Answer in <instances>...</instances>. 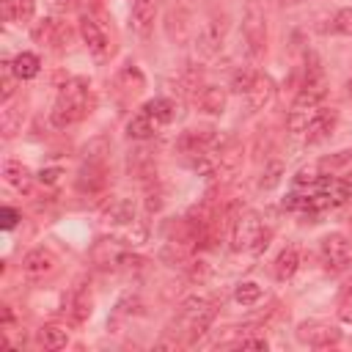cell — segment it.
Returning a JSON list of instances; mask_svg holds the SVG:
<instances>
[{
  "instance_id": "6da1fadb",
  "label": "cell",
  "mask_w": 352,
  "mask_h": 352,
  "mask_svg": "<svg viewBox=\"0 0 352 352\" xmlns=\"http://www.w3.org/2000/svg\"><path fill=\"white\" fill-rule=\"evenodd\" d=\"M85 113H88V85L82 80H69L60 88V94H58V99L52 104L50 118H52V124L58 129H66V126L77 124Z\"/></svg>"
},
{
  "instance_id": "7a4b0ae2",
  "label": "cell",
  "mask_w": 352,
  "mask_h": 352,
  "mask_svg": "<svg viewBox=\"0 0 352 352\" xmlns=\"http://www.w3.org/2000/svg\"><path fill=\"white\" fill-rule=\"evenodd\" d=\"M242 33H245L250 60H261L267 52V16L256 0H248L245 16H242Z\"/></svg>"
},
{
  "instance_id": "3957f363",
  "label": "cell",
  "mask_w": 352,
  "mask_h": 352,
  "mask_svg": "<svg viewBox=\"0 0 352 352\" xmlns=\"http://www.w3.org/2000/svg\"><path fill=\"white\" fill-rule=\"evenodd\" d=\"M226 33H228V16L226 14H214L204 22V28L198 30L195 36V55L198 58H214L226 41Z\"/></svg>"
},
{
  "instance_id": "277c9868",
  "label": "cell",
  "mask_w": 352,
  "mask_h": 352,
  "mask_svg": "<svg viewBox=\"0 0 352 352\" xmlns=\"http://www.w3.org/2000/svg\"><path fill=\"white\" fill-rule=\"evenodd\" d=\"M261 231H264V226H261L258 212H253V209L236 212L234 214V223H231V231H228L231 250H248V248H253Z\"/></svg>"
},
{
  "instance_id": "5b68a950",
  "label": "cell",
  "mask_w": 352,
  "mask_h": 352,
  "mask_svg": "<svg viewBox=\"0 0 352 352\" xmlns=\"http://www.w3.org/2000/svg\"><path fill=\"white\" fill-rule=\"evenodd\" d=\"M126 170H129V176H135L143 187L154 184V182H157V157H154V151L146 148V146L132 148L129 157H126Z\"/></svg>"
},
{
  "instance_id": "8992f818",
  "label": "cell",
  "mask_w": 352,
  "mask_h": 352,
  "mask_svg": "<svg viewBox=\"0 0 352 352\" xmlns=\"http://www.w3.org/2000/svg\"><path fill=\"white\" fill-rule=\"evenodd\" d=\"M297 338L308 346H316V349H327V346H336L341 341V330H336L333 324L327 322H302L297 327Z\"/></svg>"
},
{
  "instance_id": "52a82bcc",
  "label": "cell",
  "mask_w": 352,
  "mask_h": 352,
  "mask_svg": "<svg viewBox=\"0 0 352 352\" xmlns=\"http://www.w3.org/2000/svg\"><path fill=\"white\" fill-rule=\"evenodd\" d=\"M319 250H322V261L327 270H341L349 261V239L344 234H327Z\"/></svg>"
},
{
  "instance_id": "ba28073f",
  "label": "cell",
  "mask_w": 352,
  "mask_h": 352,
  "mask_svg": "<svg viewBox=\"0 0 352 352\" xmlns=\"http://www.w3.org/2000/svg\"><path fill=\"white\" fill-rule=\"evenodd\" d=\"M55 267H58V258H55V253H52L50 248H33V250H28L25 258H22V272H25L28 278H44V275H50Z\"/></svg>"
},
{
  "instance_id": "9c48e42d",
  "label": "cell",
  "mask_w": 352,
  "mask_h": 352,
  "mask_svg": "<svg viewBox=\"0 0 352 352\" xmlns=\"http://www.w3.org/2000/svg\"><path fill=\"white\" fill-rule=\"evenodd\" d=\"M336 121H338V113H336L333 107H316L314 116H311V121H308V126H305V143H319V140H324V138L333 132Z\"/></svg>"
},
{
  "instance_id": "30bf717a",
  "label": "cell",
  "mask_w": 352,
  "mask_h": 352,
  "mask_svg": "<svg viewBox=\"0 0 352 352\" xmlns=\"http://www.w3.org/2000/svg\"><path fill=\"white\" fill-rule=\"evenodd\" d=\"M275 94H278L275 82H272L267 74H258V80L253 82V88L245 94V99H248V113H261V110H267V107L275 102Z\"/></svg>"
},
{
  "instance_id": "8fae6325",
  "label": "cell",
  "mask_w": 352,
  "mask_h": 352,
  "mask_svg": "<svg viewBox=\"0 0 352 352\" xmlns=\"http://www.w3.org/2000/svg\"><path fill=\"white\" fill-rule=\"evenodd\" d=\"M80 36H82L85 47H88L96 58H107V55H110V41H107V36H104V30L99 28L96 19L82 16V19H80Z\"/></svg>"
},
{
  "instance_id": "7c38bea8",
  "label": "cell",
  "mask_w": 352,
  "mask_h": 352,
  "mask_svg": "<svg viewBox=\"0 0 352 352\" xmlns=\"http://www.w3.org/2000/svg\"><path fill=\"white\" fill-rule=\"evenodd\" d=\"M192 102L198 104L201 113H206V116H220V113L226 110L228 91L220 88V85H201V91L192 96Z\"/></svg>"
},
{
  "instance_id": "4fadbf2b",
  "label": "cell",
  "mask_w": 352,
  "mask_h": 352,
  "mask_svg": "<svg viewBox=\"0 0 352 352\" xmlns=\"http://www.w3.org/2000/svg\"><path fill=\"white\" fill-rule=\"evenodd\" d=\"M66 311H69V316H72L77 324L91 316V311H94V297H91V289H88L82 280L72 289V294H69V300H66Z\"/></svg>"
},
{
  "instance_id": "5bb4252c",
  "label": "cell",
  "mask_w": 352,
  "mask_h": 352,
  "mask_svg": "<svg viewBox=\"0 0 352 352\" xmlns=\"http://www.w3.org/2000/svg\"><path fill=\"white\" fill-rule=\"evenodd\" d=\"M107 184V165H96V162H82L80 176H77V187L82 192H99Z\"/></svg>"
},
{
  "instance_id": "9a60e30c",
  "label": "cell",
  "mask_w": 352,
  "mask_h": 352,
  "mask_svg": "<svg viewBox=\"0 0 352 352\" xmlns=\"http://www.w3.org/2000/svg\"><path fill=\"white\" fill-rule=\"evenodd\" d=\"M135 214H138L135 204H132L129 198H118L116 204H110V206H107V212H104V223H107V226H113V228H126V226L138 223V220H135Z\"/></svg>"
},
{
  "instance_id": "2e32d148",
  "label": "cell",
  "mask_w": 352,
  "mask_h": 352,
  "mask_svg": "<svg viewBox=\"0 0 352 352\" xmlns=\"http://www.w3.org/2000/svg\"><path fill=\"white\" fill-rule=\"evenodd\" d=\"M154 16H157V3L154 0H143V3H132V30L138 36H148L151 25H154Z\"/></svg>"
},
{
  "instance_id": "e0dca14e",
  "label": "cell",
  "mask_w": 352,
  "mask_h": 352,
  "mask_svg": "<svg viewBox=\"0 0 352 352\" xmlns=\"http://www.w3.org/2000/svg\"><path fill=\"white\" fill-rule=\"evenodd\" d=\"M297 267H300V253H297V248H283V250L278 253L275 264H272V275H275L280 283H286V280L294 278Z\"/></svg>"
},
{
  "instance_id": "ac0fdd59",
  "label": "cell",
  "mask_w": 352,
  "mask_h": 352,
  "mask_svg": "<svg viewBox=\"0 0 352 352\" xmlns=\"http://www.w3.org/2000/svg\"><path fill=\"white\" fill-rule=\"evenodd\" d=\"M22 118H25V104L16 102V104H3V113H0V132L3 138H14L19 129H22Z\"/></svg>"
},
{
  "instance_id": "d6986e66",
  "label": "cell",
  "mask_w": 352,
  "mask_h": 352,
  "mask_svg": "<svg viewBox=\"0 0 352 352\" xmlns=\"http://www.w3.org/2000/svg\"><path fill=\"white\" fill-rule=\"evenodd\" d=\"M157 129H160V124H157L146 110H140L138 116H132L129 124H126V135H129L132 140H151V138L157 135Z\"/></svg>"
},
{
  "instance_id": "ffe728a7",
  "label": "cell",
  "mask_w": 352,
  "mask_h": 352,
  "mask_svg": "<svg viewBox=\"0 0 352 352\" xmlns=\"http://www.w3.org/2000/svg\"><path fill=\"white\" fill-rule=\"evenodd\" d=\"M3 179H6L14 190H19V192H28L30 184H33L30 170H28L22 162H16V160H6V162H3Z\"/></svg>"
},
{
  "instance_id": "44dd1931",
  "label": "cell",
  "mask_w": 352,
  "mask_h": 352,
  "mask_svg": "<svg viewBox=\"0 0 352 352\" xmlns=\"http://www.w3.org/2000/svg\"><path fill=\"white\" fill-rule=\"evenodd\" d=\"M38 341H41V346L44 349H50V352H58V349H63L66 344H69V330L63 327V324H44L41 330H38Z\"/></svg>"
},
{
  "instance_id": "7402d4cb",
  "label": "cell",
  "mask_w": 352,
  "mask_h": 352,
  "mask_svg": "<svg viewBox=\"0 0 352 352\" xmlns=\"http://www.w3.org/2000/svg\"><path fill=\"white\" fill-rule=\"evenodd\" d=\"M143 110L160 124V126H165V124H170L173 121V116H176V104L170 102V99H165V96H157V99H148L146 104H143Z\"/></svg>"
},
{
  "instance_id": "603a6c76",
  "label": "cell",
  "mask_w": 352,
  "mask_h": 352,
  "mask_svg": "<svg viewBox=\"0 0 352 352\" xmlns=\"http://www.w3.org/2000/svg\"><path fill=\"white\" fill-rule=\"evenodd\" d=\"M110 157V143L107 138H94L82 146V162H96V165H107Z\"/></svg>"
},
{
  "instance_id": "cb8c5ba5",
  "label": "cell",
  "mask_w": 352,
  "mask_h": 352,
  "mask_svg": "<svg viewBox=\"0 0 352 352\" xmlns=\"http://www.w3.org/2000/svg\"><path fill=\"white\" fill-rule=\"evenodd\" d=\"M118 88H124L126 94H140L146 88V77L138 66H124L118 72Z\"/></svg>"
},
{
  "instance_id": "d4e9b609",
  "label": "cell",
  "mask_w": 352,
  "mask_h": 352,
  "mask_svg": "<svg viewBox=\"0 0 352 352\" xmlns=\"http://www.w3.org/2000/svg\"><path fill=\"white\" fill-rule=\"evenodd\" d=\"M11 66H14V74L19 77V80H33L36 74H38V58L33 55V52H19L14 60H11Z\"/></svg>"
},
{
  "instance_id": "484cf974",
  "label": "cell",
  "mask_w": 352,
  "mask_h": 352,
  "mask_svg": "<svg viewBox=\"0 0 352 352\" xmlns=\"http://www.w3.org/2000/svg\"><path fill=\"white\" fill-rule=\"evenodd\" d=\"M33 8H36L33 0H3L6 19H11V22H28L33 16Z\"/></svg>"
},
{
  "instance_id": "4316f807",
  "label": "cell",
  "mask_w": 352,
  "mask_h": 352,
  "mask_svg": "<svg viewBox=\"0 0 352 352\" xmlns=\"http://www.w3.org/2000/svg\"><path fill=\"white\" fill-rule=\"evenodd\" d=\"M261 286L256 283V280H242L236 289H234V300L242 305V308H250V305H256L258 300H261Z\"/></svg>"
},
{
  "instance_id": "83f0119b",
  "label": "cell",
  "mask_w": 352,
  "mask_h": 352,
  "mask_svg": "<svg viewBox=\"0 0 352 352\" xmlns=\"http://www.w3.org/2000/svg\"><path fill=\"white\" fill-rule=\"evenodd\" d=\"M256 80H258V72H256V69L242 66V69H236V72L231 74V85H228V88H231L234 94H242V96H245V94L253 88V82H256Z\"/></svg>"
},
{
  "instance_id": "f1b7e54d",
  "label": "cell",
  "mask_w": 352,
  "mask_h": 352,
  "mask_svg": "<svg viewBox=\"0 0 352 352\" xmlns=\"http://www.w3.org/2000/svg\"><path fill=\"white\" fill-rule=\"evenodd\" d=\"M3 69H0V99H3V104H8L11 102V96H14V85H16V74H14V66H11V60H3L0 63Z\"/></svg>"
},
{
  "instance_id": "f546056e",
  "label": "cell",
  "mask_w": 352,
  "mask_h": 352,
  "mask_svg": "<svg viewBox=\"0 0 352 352\" xmlns=\"http://www.w3.org/2000/svg\"><path fill=\"white\" fill-rule=\"evenodd\" d=\"M280 179H283V162H280V160H270V162L264 165V173H261V179H258V187H261V190H275V187L280 184Z\"/></svg>"
},
{
  "instance_id": "4dcf8cb0",
  "label": "cell",
  "mask_w": 352,
  "mask_h": 352,
  "mask_svg": "<svg viewBox=\"0 0 352 352\" xmlns=\"http://www.w3.org/2000/svg\"><path fill=\"white\" fill-rule=\"evenodd\" d=\"M55 33H58V22L55 19H38L33 25V30H30V36H33L36 44H52L55 41Z\"/></svg>"
},
{
  "instance_id": "1f68e13d",
  "label": "cell",
  "mask_w": 352,
  "mask_h": 352,
  "mask_svg": "<svg viewBox=\"0 0 352 352\" xmlns=\"http://www.w3.org/2000/svg\"><path fill=\"white\" fill-rule=\"evenodd\" d=\"M143 190H146V212H160L162 209V187H160V182H154V184H148Z\"/></svg>"
},
{
  "instance_id": "d6a6232c",
  "label": "cell",
  "mask_w": 352,
  "mask_h": 352,
  "mask_svg": "<svg viewBox=\"0 0 352 352\" xmlns=\"http://www.w3.org/2000/svg\"><path fill=\"white\" fill-rule=\"evenodd\" d=\"M333 30L341 36H352V8H341L333 16Z\"/></svg>"
},
{
  "instance_id": "836d02e7",
  "label": "cell",
  "mask_w": 352,
  "mask_h": 352,
  "mask_svg": "<svg viewBox=\"0 0 352 352\" xmlns=\"http://www.w3.org/2000/svg\"><path fill=\"white\" fill-rule=\"evenodd\" d=\"M319 176H322V173H316V168H302V170L294 176V184H300V187H302V184H316Z\"/></svg>"
},
{
  "instance_id": "e575fe53",
  "label": "cell",
  "mask_w": 352,
  "mask_h": 352,
  "mask_svg": "<svg viewBox=\"0 0 352 352\" xmlns=\"http://www.w3.org/2000/svg\"><path fill=\"white\" fill-rule=\"evenodd\" d=\"M352 160V151H338L336 157H327L324 162H322V168H338V165H344V162H349Z\"/></svg>"
},
{
  "instance_id": "d590c367",
  "label": "cell",
  "mask_w": 352,
  "mask_h": 352,
  "mask_svg": "<svg viewBox=\"0 0 352 352\" xmlns=\"http://www.w3.org/2000/svg\"><path fill=\"white\" fill-rule=\"evenodd\" d=\"M0 220H3V228H14V226H16V220H19V214H16L14 209L3 206V209H0Z\"/></svg>"
},
{
  "instance_id": "8d00e7d4",
  "label": "cell",
  "mask_w": 352,
  "mask_h": 352,
  "mask_svg": "<svg viewBox=\"0 0 352 352\" xmlns=\"http://www.w3.org/2000/svg\"><path fill=\"white\" fill-rule=\"evenodd\" d=\"M236 346H242V349H267V341L264 338H239Z\"/></svg>"
},
{
  "instance_id": "74e56055",
  "label": "cell",
  "mask_w": 352,
  "mask_h": 352,
  "mask_svg": "<svg viewBox=\"0 0 352 352\" xmlns=\"http://www.w3.org/2000/svg\"><path fill=\"white\" fill-rule=\"evenodd\" d=\"M58 176H60V170H58V168H47V170H41V173H38V182H41V184H55V182H58Z\"/></svg>"
},
{
  "instance_id": "f35d334b",
  "label": "cell",
  "mask_w": 352,
  "mask_h": 352,
  "mask_svg": "<svg viewBox=\"0 0 352 352\" xmlns=\"http://www.w3.org/2000/svg\"><path fill=\"white\" fill-rule=\"evenodd\" d=\"M338 316H341L346 324H352V294H349V297L341 302V308H338Z\"/></svg>"
},
{
  "instance_id": "ab89813d",
  "label": "cell",
  "mask_w": 352,
  "mask_h": 352,
  "mask_svg": "<svg viewBox=\"0 0 352 352\" xmlns=\"http://www.w3.org/2000/svg\"><path fill=\"white\" fill-rule=\"evenodd\" d=\"M267 245H270V231H267V228H264V231H261V234H258V239H256V245H253V248H250V250H253V253H261V250H264V248H267Z\"/></svg>"
},
{
  "instance_id": "60d3db41",
  "label": "cell",
  "mask_w": 352,
  "mask_h": 352,
  "mask_svg": "<svg viewBox=\"0 0 352 352\" xmlns=\"http://www.w3.org/2000/svg\"><path fill=\"white\" fill-rule=\"evenodd\" d=\"M349 94H352V82H349Z\"/></svg>"
},
{
  "instance_id": "b9f144b4",
  "label": "cell",
  "mask_w": 352,
  "mask_h": 352,
  "mask_svg": "<svg viewBox=\"0 0 352 352\" xmlns=\"http://www.w3.org/2000/svg\"><path fill=\"white\" fill-rule=\"evenodd\" d=\"M132 3H143V0H132Z\"/></svg>"
}]
</instances>
